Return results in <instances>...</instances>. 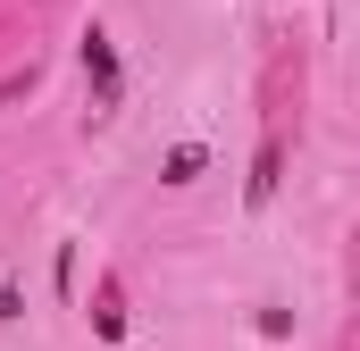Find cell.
I'll return each mask as SVG.
<instances>
[{"mask_svg":"<svg viewBox=\"0 0 360 351\" xmlns=\"http://www.w3.org/2000/svg\"><path fill=\"white\" fill-rule=\"evenodd\" d=\"M84 76H101V92L117 84V59H109V42H101V34H92V42H84Z\"/></svg>","mask_w":360,"mask_h":351,"instance_id":"1","label":"cell"},{"mask_svg":"<svg viewBox=\"0 0 360 351\" xmlns=\"http://www.w3.org/2000/svg\"><path fill=\"white\" fill-rule=\"evenodd\" d=\"M193 176H201V143H176L168 151V184H193Z\"/></svg>","mask_w":360,"mask_h":351,"instance_id":"2","label":"cell"},{"mask_svg":"<svg viewBox=\"0 0 360 351\" xmlns=\"http://www.w3.org/2000/svg\"><path fill=\"white\" fill-rule=\"evenodd\" d=\"M0 318H17V293H0Z\"/></svg>","mask_w":360,"mask_h":351,"instance_id":"3","label":"cell"}]
</instances>
